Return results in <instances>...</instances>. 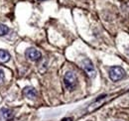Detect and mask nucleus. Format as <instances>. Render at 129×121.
I'll use <instances>...</instances> for the list:
<instances>
[{"label":"nucleus","instance_id":"6e6552de","mask_svg":"<svg viewBox=\"0 0 129 121\" xmlns=\"http://www.w3.org/2000/svg\"><path fill=\"white\" fill-rule=\"evenodd\" d=\"M8 32H9V28L6 25H2V24L0 25V37L7 35Z\"/></svg>","mask_w":129,"mask_h":121},{"label":"nucleus","instance_id":"423d86ee","mask_svg":"<svg viewBox=\"0 0 129 121\" xmlns=\"http://www.w3.org/2000/svg\"><path fill=\"white\" fill-rule=\"evenodd\" d=\"M23 95L28 99H35L37 97V90L32 86H27L23 89Z\"/></svg>","mask_w":129,"mask_h":121},{"label":"nucleus","instance_id":"0eeeda50","mask_svg":"<svg viewBox=\"0 0 129 121\" xmlns=\"http://www.w3.org/2000/svg\"><path fill=\"white\" fill-rule=\"evenodd\" d=\"M10 60V54L5 50H0V62L6 63Z\"/></svg>","mask_w":129,"mask_h":121},{"label":"nucleus","instance_id":"39448f33","mask_svg":"<svg viewBox=\"0 0 129 121\" xmlns=\"http://www.w3.org/2000/svg\"><path fill=\"white\" fill-rule=\"evenodd\" d=\"M14 114H13V111L9 108H6V107H3L0 109V120L2 121H10L12 120Z\"/></svg>","mask_w":129,"mask_h":121},{"label":"nucleus","instance_id":"9d476101","mask_svg":"<svg viewBox=\"0 0 129 121\" xmlns=\"http://www.w3.org/2000/svg\"><path fill=\"white\" fill-rule=\"evenodd\" d=\"M63 121H72V118H64Z\"/></svg>","mask_w":129,"mask_h":121},{"label":"nucleus","instance_id":"f03ea898","mask_svg":"<svg viewBox=\"0 0 129 121\" xmlns=\"http://www.w3.org/2000/svg\"><path fill=\"white\" fill-rule=\"evenodd\" d=\"M125 76V71L118 66H114L111 67L109 70V77L113 81H118L121 80L123 77Z\"/></svg>","mask_w":129,"mask_h":121},{"label":"nucleus","instance_id":"20e7f679","mask_svg":"<svg viewBox=\"0 0 129 121\" xmlns=\"http://www.w3.org/2000/svg\"><path fill=\"white\" fill-rule=\"evenodd\" d=\"M25 55H26V58L28 60H32V62H38L39 60H41V58H42L41 52L38 51L35 48H29V49H27Z\"/></svg>","mask_w":129,"mask_h":121},{"label":"nucleus","instance_id":"9b49d317","mask_svg":"<svg viewBox=\"0 0 129 121\" xmlns=\"http://www.w3.org/2000/svg\"><path fill=\"white\" fill-rule=\"evenodd\" d=\"M39 1H44V0H39Z\"/></svg>","mask_w":129,"mask_h":121},{"label":"nucleus","instance_id":"7ed1b4c3","mask_svg":"<svg viewBox=\"0 0 129 121\" xmlns=\"http://www.w3.org/2000/svg\"><path fill=\"white\" fill-rule=\"evenodd\" d=\"M81 68L84 71V73L89 76V77H94L95 76V69L93 67V64L91 63V60L87 58L83 59L81 60Z\"/></svg>","mask_w":129,"mask_h":121},{"label":"nucleus","instance_id":"1a4fd4ad","mask_svg":"<svg viewBox=\"0 0 129 121\" xmlns=\"http://www.w3.org/2000/svg\"><path fill=\"white\" fill-rule=\"evenodd\" d=\"M5 81V74H4V70L0 67V85L3 84Z\"/></svg>","mask_w":129,"mask_h":121},{"label":"nucleus","instance_id":"f257e3e1","mask_svg":"<svg viewBox=\"0 0 129 121\" xmlns=\"http://www.w3.org/2000/svg\"><path fill=\"white\" fill-rule=\"evenodd\" d=\"M64 87L68 90H74L78 84V78L77 76L73 73V72H68L66 73L64 76Z\"/></svg>","mask_w":129,"mask_h":121}]
</instances>
